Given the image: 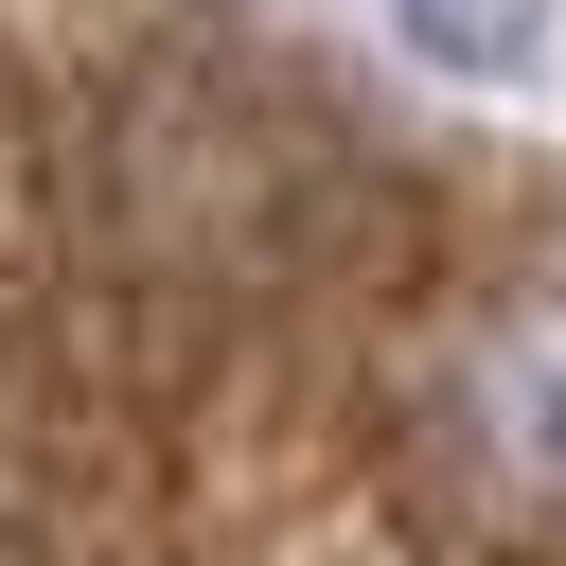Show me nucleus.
I'll list each match as a JSON object with an SVG mask.
<instances>
[{
    "label": "nucleus",
    "instance_id": "obj_1",
    "mask_svg": "<svg viewBox=\"0 0 566 566\" xmlns=\"http://www.w3.org/2000/svg\"><path fill=\"white\" fill-rule=\"evenodd\" d=\"M442 442H460L513 513H548V495H566V301L478 318V354L442 371Z\"/></svg>",
    "mask_w": 566,
    "mask_h": 566
},
{
    "label": "nucleus",
    "instance_id": "obj_2",
    "mask_svg": "<svg viewBox=\"0 0 566 566\" xmlns=\"http://www.w3.org/2000/svg\"><path fill=\"white\" fill-rule=\"evenodd\" d=\"M371 18H389L424 71H478V88H495V71H531V35H548L531 0H371Z\"/></svg>",
    "mask_w": 566,
    "mask_h": 566
}]
</instances>
